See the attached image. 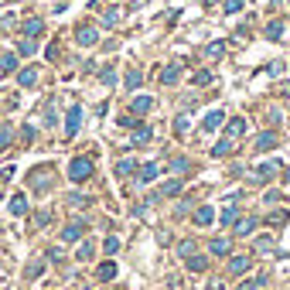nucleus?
I'll return each instance as SVG.
<instances>
[{
  "instance_id": "3",
  "label": "nucleus",
  "mask_w": 290,
  "mask_h": 290,
  "mask_svg": "<svg viewBox=\"0 0 290 290\" xmlns=\"http://www.w3.org/2000/svg\"><path fill=\"white\" fill-rule=\"evenodd\" d=\"M222 123H225V113H222V109H212V113L202 120V130H205V133H215Z\"/></svg>"
},
{
  "instance_id": "14",
  "label": "nucleus",
  "mask_w": 290,
  "mask_h": 290,
  "mask_svg": "<svg viewBox=\"0 0 290 290\" xmlns=\"http://www.w3.org/2000/svg\"><path fill=\"white\" fill-rule=\"evenodd\" d=\"M195 222H198V225H212V222H215V209H212V205H202V209L195 212Z\"/></svg>"
},
{
  "instance_id": "23",
  "label": "nucleus",
  "mask_w": 290,
  "mask_h": 290,
  "mask_svg": "<svg viewBox=\"0 0 290 290\" xmlns=\"http://www.w3.org/2000/svg\"><path fill=\"white\" fill-rule=\"evenodd\" d=\"M96 277H99V280H113V277H116V263H103V266L96 270Z\"/></svg>"
},
{
  "instance_id": "26",
  "label": "nucleus",
  "mask_w": 290,
  "mask_h": 290,
  "mask_svg": "<svg viewBox=\"0 0 290 290\" xmlns=\"http://www.w3.org/2000/svg\"><path fill=\"white\" fill-rule=\"evenodd\" d=\"M229 150H232V137H225V140H218V144L212 147V154H215V157H225Z\"/></svg>"
},
{
  "instance_id": "45",
  "label": "nucleus",
  "mask_w": 290,
  "mask_h": 290,
  "mask_svg": "<svg viewBox=\"0 0 290 290\" xmlns=\"http://www.w3.org/2000/svg\"><path fill=\"white\" fill-rule=\"evenodd\" d=\"M41 270H45V266H41V263H31V266H27V277H38V273H41Z\"/></svg>"
},
{
  "instance_id": "2",
  "label": "nucleus",
  "mask_w": 290,
  "mask_h": 290,
  "mask_svg": "<svg viewBox=\"0 0 290 290\" xmlns=\"http://www.w3.org/2000/svg\"><path fill=\"white\" fill-rule=\"evenodd\" d=\"M75 41L85 45V48H92V45L99 41V27H96V24H82V27L75 31Z\"/></svg>"
},
{
  "instance_id": "12",
  "label": "nucleus",
  "mask_w": 290,
  "mask_h": 290,
  "mask_svg": "<svg viewBox=\"0 0 290 290\" xmlns=\"http://www.w3.org/2000/svg\"><path fill=\"white\" fill-rule=\"evenodd\" d=\"M273 147H277V133L273 130H266V133L256 137V150H273Z\"/></svg>"
},
{
  "instance_id": "22",
  "label": "nucleus",
  "mask_w": 290,
  "mask_h": 290,
  "mask_svg": "<svg viewBox=\"0 0 290 290\" xmlns=\"http://www.w3.org/2000/svg\"><path fill=\"white\" fill-rule=\"evenodd\" d=\"M273 171H277V164H260V167H256V181H270Z\"/></svg>"
},
{
  "instance_id": "40",
  "label": "nucleus",
  "mask_w": 290,
  "mask_h": 290,
  "mask_svg": "<svg viewBox=\"0 0 290 290\" xmlns=\"http://www.w3.org/2000/svg\"><path fill=\"white\" fill-rule=\"evenodd\" d=\"M7 144H10V127H3V123H0V150H3Z\"/></svg>"
},
{
  "instance_id": "8",
  "label": "nucleus",
  "mask_w": 290,
  "mask_h": 290,
  "mask_svg": "<svg viewBox=\"0 0 290 290\" xmlns=\"http://www.w3.org/2000/svg\"><path fill=\"white\" fill-rule=\"evenodd\" d=\"M150 106H154V99H150V96H133V103H130V109H133L137 116H147V113H150Z\"/></svg>"
},
{
  "instance_id": "6",
  "label": "nucleus",
  "mask_w": 290,
  "mask_h": 290,
  "mask_svg": "<svg viewBox=\"0 0 290 290\" xmlns=\"http://www.w3.org/2000/svg\"><path fill=\"white\" fill-rule=\"evenodd\" d=\"M154 140V130L147 127V123H137L133 127V147H144V144H150Z\"/></svg>"
},
{
  "instance_id": "13",
  "label": "nucleus",
  "mask_w": 290,
  "mask_h": 290,
  "mask_svg": "<svg viewBox=\"0 0 290 290\" xmlns=\"http://www.w3.org/2000/svg\"><path fill=\"white\" fill-rule=\"evenodd\" d=\"M157 174H160V167H157V164H144V167H140V174H137V181H140V185H150Z\"/></svg>"
},
{
  "instance_id": "27",
  "label": "nucleus",
  "mask_w": 290,
  "mask_h": 290,
  "mask_svg": "<svg viewBox=\"0 0 290 290\" xmlns=\"http://www.w3.org/2000/svg\"><path fill=\"white\" fill-rule=\"evenodd\" d=\"M209 249H212L215 256H225V253H229V239H212V246H209Z\"/></svg>"
},
{
  "instance_id": "36",
  "label": "nucleus",
  "mask_w": 290,
  "mask_h": 290,
  "mask_svg": "<svg viewBox=\"0 0 290 290\" xmlns=\"http://www.w3.org/2000/svg\"><path fill=\"white\" fill-rule=\"evenodd\" d=\"M256 253H273V239H256Z\"/></svg>"
},
{
  "instance_id": "29",
  "label": "nucleus",
  "mask_w": 290,
  "mask_h": 290,
  "mask_svg": "<svg viewBox=\"0 0 290 290\" xmlns=\"http://www.w3.org/2000/svg\"><path fill=\"white\" fill-rule=\"evenodd\" d=\"M120 24V10H106L103 14V27H116Z\"/></svg>"
},
{
  "instance_id": "25",
  "label": "nucleus",
  "mask_w": 290,
  "mask_h": 290,
  "mask_svg": "<svg viewBox=\"0 0 290 290\" xmlns=\"http://www.w3.org/2000/svg\"><path fill=\"white\" fill-rule=\"evenodd\" d=\"M205 266H209V263H205V256H188V270H191V273H202Z\"/></svg>"
},
{
  "instance_id": "35",
  "label": "nucleus",
  "mask_w": 290,
  "mask_h": 290,
  "mask_svg": "<svg viewBox=\"0 0 290 290\" xmlns=\"http://www.w3.org/2000/svg\"><path fill=\"white\" fill-rule=\"evenodd\" d=\"M178 253H181V256H191V253H195V242H191V239L178 242Z\"/></svg>"
},
{
  "instance_id": "17",
  "label": "nucleus",
  "mask_w": 290,
  "mask_h": 290,
  "mask_svg": "<svg viewBox=\"0 0 290 290\" xmlns=\"http://www.w3.org/2000/svg\"><path fill=\"white\" fill-rule=\"evenodd\" d=\"M0 72H21V69H17V55H14V52L0 55Z\"/></svg>"
},
{
  "instance_id": "19",
  "label": "nucleus",
  "mask_w": 290,
  "mask_h": 290,
  "mask_svg": "<svg viewBox=\"0 0 290 290\" xmlns=\"http://www.w3.org/2000/svg\"><path fill=\"white\" fill-rule=\"evenodd\" d=\"M253 229H256V218H239L236 222V236H249Z\"/></svg>"
},
{
  "instance_id": "1",
  "label": "nucleus",
  "mask_w": 290,
  "mask_h": 290,
  "mask_svg": "<svg viewBox=\"0 0 290 290\" xmlns=\"http://www.w3.org/2000/svg\"><path fill=\"white\" fill-rule=\"evenodd\" d=\"M69 178L72 181H89L92 178V160L89 157H75L72 164H69Z\"/></svg>"
},
{
  "instance_id": "28",
  "label": "nucleus",
  "mask_w": 290,
  "mask_h": 290,
  "mask_svg": "<svg viewBox=\"0 0 290 290\" xmlns=\"http://www.w3.org/2000/svg\"><path fill=\"white\" fill-rule=\"evenodd\" d=\"M222 225H232V222H236V218H239V209H232V205H229V209H222Z\"/></svg>"
},
{
  "instance_id": "7",
  "label": "nucleus",
  "mask_w": 290,
  "mask_h": 290,
  "mask_svg": "<svg viewBox=\"0 0 290 290\" xmlns=\"http://www.w3.org/2000/svg\"><path fill=\"white\" fill-rule=\"evenodd\" d=\"M181 69H185V62H174V65H167V69L160 72V82H164V85H174V82L181 79Z\"/></svg>"
},
{
  "instance_id": "38",
  "label": "nucleus",
  "mask_w": 290,
  "mask_h": 290,
  "mask_svg": "<svg viewBox=\"0 0 290 290\" xmlns=\"http://www.w3.org/2000/svg\"><path fill=\"white\" fill-rule=\"evenodd\" d=\"M242 10V0H225V14L232 17V14H239Z\"/></svg>"
},
{
  "instance_id": "41",
  "label": "nucleus",
  "mask_w": 290,
  "mask_h": 290,
  "mask_svg": "<svg viewBox=\"0 0 290 290\" xmlns=\"http://www.w3.org/2000/svg\"><path fill=\"white\" fill-rule=\"evenodd\" d=\"M99 79H103V85H113V82H116V72H113V69H103Z\"/></svg>"
},
{
  "instance_id": "24",
  "label": "nucleus",
  "mask_w": 290,
  "mask_h": 290,
  "mask_svg": "<svg viewBox=\"0 0 290 290\" xmlns=\"http://www.w3.org/2000/svg\"><path fill=\"white\" fill-rule=\"evenodd\" d=\"M133 171H137V164H133V160H130V157H127V160H120V164H116V174H120V178H127V174H133Z\"/></svg>"
},
{
  "instance_id": "31",
  "label": "nucleus",
  "mask_w": 290,
  "mask_h": 290,
  "mask_svg": "<svg viewBox=\"0 0 290 290\" xmlns=\"http://www.w3.org/2000/svg\"><path fill=\"white\" fill-rule=\"evenodd\" d=\"M222 52H225V41H212V45L205 48V55H209V58H218Z\"/></svg>"
},
{
  "instance_id": "47",
  "label": "nucleus",
  "mask_w": 290,
  "mask_h": 290,
  "mask_svg": "<svg viewBox=\"0 0 290 290\" xmlns=\"http://www.w3.org/2000/svg\"><path fill=\"white\" fill-rule=\"evenodd\" d=\"M287 181H290V167H287Z\"/></svg>"
},
{
  "instance_id": "16",
  "label": "nucleus",
  "mask_w": 290,
  "mask_h": 290,
  "mask_svg": "<svg viewBox=\"0 0 290 290\" xmlns=\"http://www.w3.org/2000/svg\"><path fill=\"white\" fill-rule=\"evenodd\" d=\"M17 82H21L24 89H31V85L38 82V69H21V72H17Z\"/></svg>"
},
{
  "instance_id": "5",
  "label": "nucleus",
  "mask_w": 290,
  "mask_h": 290,
  "mask_svg": "<svg viewBox=\"0 0 290 290\" xmlns=\"http://www.w3.org/2000/svg\"><path fill=\"white\" fill-rule=\"evenodd\" d=\"M79 123H82V109L72 106V109H69V116H65V133H69V137L79 133Z\"/></svg>"
},
{
  "instance_id": "39",
  "label": "nucleus",
  "mask_w": 290,
  "mask_h": 290,
  "mask_svg": "<svg viewBox=\"0 0 290 290\" xmlns=\"http://www.w3.org/2000/svg\"><path fill=\"white\" fill-rule=\"evenodd\" d=\"M103 249H106V253H116V249H120V239H116V236H109V239L103 242Z\"/></svg>"
},
{
  "instance_id": "20",
  "label": "nucleus",
  "mask_w": 290,
  "mask_h": 290,
  "mask_svg": "<svg viewBox=\"0 0 290 290\" xmlns=\"http://www.w3.org/2000/svg\"><path fill=\"white\" fill-rule=\"evenodd\" d=\"M266 38H273V41L284 38V21H270V24H266Z\"/></svg>"
},
{
  "instance_id": "15",
  "label": "nucleus",
  "mask_w": 290,
  "mask_h": 290,
  "mask_svg": "<svg viewBox=\"0 0 290 290\" xmlns=\"http://www.w3.org/2000/svg\"><path fill=\"white\" fill-rule=\"evenodd\" d=\"M7 209H10V215H24V212H27V198H24V195H14V198L7 202Z\"/></svg>"
},
{
  "instance_id": "32",
  "label": "nucleus",
  "mask_w": 290,
  "mask_h": 290,
  "mask_svg": "<svg viewBox=\"0 0 290 290\" xmlns=\"http://www.w3.org/2000/svg\"><path fill=\"white\" fill-rule=\"evenodd\" d=\"M144 82V72H127V89H140Z\"/></svg>"
},
{
  "instance_id": "42",
  "label": "nucleus",
  "mask_w": 290,
  "mask_h": 290,
  "mask_svg": "<svg viewBox=\"0 0 290 290\" xmlns=\"http://www.w3.org/2000/svg\"><path fill=\"white\" fill-rule=\"evenodd\" d=\"M195 85H212V72H198L195 75Z\"/></svg>"
},
{
  "instance_id": "9",
  "label": "nucleus",
  "mask_w": 290,
  "mask_h": 290,
  "mask_svg": "<svg viewBox=\"0 0 290 290\" xmlns=\"http://www.w3.org/2000/svg\"><path fill=\"white\" fill-rule=\"evenodd\" d=\"M24 34H27V38L45 34V21H41V17H27V21H24Z\"/></svg>"
},
{
  "instance_id": "43",
  "label": "nucleus",
  "mask_w": 290,
  "mask_h": 290,
  "mask_svg": "<svg viewBox=\"0 0 290 290\" xmlns=\"http://www.w3.org/2000/svg\"><path fill=\"white\" fill-rule=\"evenodd\" d=\"M263 284H266V280H263V277H256V280H249V284H242L239 290H260Z\"/></svg>"
},
{
  "instance_id": "34",
  "label": "nucleus",
  "mask_w": 290,
  "mask_h": 290,
  "mask_svg": "<svg viewBox=\"0 0 290 290\" xmlns=\"http://www.w3.org/2000/svg\"><path fill=\"white\" fill-rule=\"evenodd\" d=\"M188 167H191L188 157H174V160H171V171H174V174H181V171H188Z\"/></svg>"
},
{
  "instance_id": "30",
  "label": "nucleus",
  "mask_w": 290,
  "mask_h": 290,
  "mask_svg": "<svg viewBox=\"0 0 290 290\" xmlns=\"http://www.w3.org/2000/svg\"><path fill=\"white\" fill-rule=\"evenodd\" d=\"M178 191H181V181H167V185L160 188V195H164V198H174Z\"/></svg>"
},
{
  "instance_id": "10",
  "label": "nucleus",
  "mask_w": 290,
  "mask_h": 290,
  "mask_svg": "<svg viewBox=\"0 0 290 290\" xmlns=\"http://www.w3.org/2000/svg\"><path fill=\"white\" fill-rule=\"evenodd\" d=\"M225 130H229V137H232V140H239V137L246 133V120H242V116H232Z\"/></svg>"
},
{
  "instance_id": "44",
  "label": "nucleus",
  "mask_w": 290,
  "mask_h": 290,
  "mask_svg": "<svg viewBox=\"0 0 290 290\" xmlns=\"http://www.w3.org/2000/svg\"><path fill=\"white\" fill-rule=\"evenodd\" d=\"M120 127H127V130H133V127H137V120H130V116H120Z\"/></svg>"
},
{
  "instance_id": "21",
  "label": "nucleus",
  "mask_w": 290,
  "mask_h": 290,
  "mask_svg": "<svg viewBox=\"0 0 290 290\" xmlns=\"http://www.w3.org/2000/svg\"><path fill=\"white\" fill-rule=\"evenodd\" d=\"M34 52H38L34 38H24V41H17V55H34Z\"/></svg>"
},
{
  "instance_id": "33",
  "label": "nucleus",
  "mask_w": 290,
  "mask_h": 290,
  "mask_svg": "<svg viewBox=\"0 0 290 290\" xmlns=\"http://www.w3.org/2000/svg\"><path fill=\"white\" fill-rule=\"evenodd\" d=\"M188 127H191V123H188V116H178V120H174V133H178V137H185V133H188Z\"/></svg>"
},
{
  "instance_id": "11",
  "label": "nucleus",
  "mask_w": 290,
  "mask_h": 290,
  "mask_svg": "<svg viewBox=\"0 0 290 290\" xmlns=\"http://www.w3.org/2000/svg\"><path fill=\"white\" fill-rule=\"evenodd\" d=\"M249 270V256H236V260H229V273L232 277H242Z\"/></svg>"
},
{
  "instance_id": "18",
  "label": "nucleus",
  "mask_w": 290,
  "mask_h": 290,
  "mask_svg": "<svg viewBox=\"0 0 290 290\" xmlns=\"http://www.w3.org/2000/svg\"><path fill=\"white\" fill-rule=\"evenodd\" d=\"M31 185H34L38 191H48V185H52V181H48V171H34V174H31Z\"/></svg>"
},
{
  "instance_id": "4",
  "label": "nucleus",
  "mask_w": 290,
  "mask_h": 290,
  "mask_svg": "<svg viewBox=\"0 0 290 290\" xmlns=\"http://www.w3.org/2000/svg\"><path fill=\"white\" fill-rule=\"evenodd\" d=\"M82 232H85V222H72V225H65V229H62V242H79Z\"/></svg>"
},
{
  "instance_id": "46",
  "label": "nucleus",
  "mask_w": 290,
  "mask_h": 290,
  "mask_svg": "<svg viewBox=\"0 0 290 290\" xmlns=\"http://www.w3.org/2000/svg\"><path fill=\"white\" fill-rule=\"evenodd\" d=\"M205 3H218V0H205Z\"/></svg>"
},
{
  "instance_id": "37",
  "label": "nucleus",
  "mask_w": 290,
  "mask_h": 290,
  "mask_svg": "<svg viewBox=\"0 0 290 290\" xmlns=\"http://www.w3.org/2000/svg\"><path fill=\"white\" fill-rule=\"evenodd\" d=\"M92 253H96V246H92V242H82V249H79V260H92Z\"/></svg>"
}]
</instances>
